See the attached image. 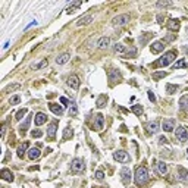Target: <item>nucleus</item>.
<instances>
[{"instance_id":"nucleus-36","label":"nucleus","mask_w":188,"mask_h":188,"mask_svg":"<svg viewBox=\"0 0 188 188\" xmlns=\"http://www.w3.org/2000/svg\"><path fill=\"white\" fill-rule=\"evenodd\" d=\"M177 90H178V85H172V84H168V85H166V93H168V94H173Z\"/></svg>"},{"instance_id":"nucleus-24","label":"nucleus","mask_w":188,"mask_h":188,"mask_svg":"<svg viewBox=\"0 0 188 188\" xmlns=\"http://www.w3.org/2000/svg\"><path fill=\"white\" fill-rule=\"evenodd\" d=\"M27 150H28V143H22V144L18 146L16 153H18L19 157H24V154H25V152H27Z\"/></svg>"},{"instance_id":"nucleus-34","label":"nucleus","mask_w":188,"mask_h":188,"mask_svg":"<svg viewBox=\"0 0 188 188\" xmlns=\"http://www.w3.org/2000/svg\"><path fill=\"white\" fill-rule=\"evenodd\" d=\"M72 135H73V131H72V128L66 127V128H65V131H63V140H68V138H71Z\"/></svg>"},{"instance_id":"nucleus-16","label":"nucleus","mask_w":188,"mask_h":188,"mask_svg":"<svg viewBox=\"0 0 188 188\" xmlns=\"http://www.w3.org/2000/svg\"><path fill=\"white\" fill-rule=\"evenodd\" d=\"M34 122H35V125L37 127H40V125H43V123H46L47 122V116L44 115V113H37L35 115V118H34Z\"/></svg>"},{"instance_id":"nucleus-22","label":"nucleus","mask_w":188,"mask_h":188,"mask_svg":"<svg viewBox=\"0 0 188 188\" xmlns=\"http://www.w3.org/2000/svg\"><path fill=\"white\" fill-rule=\"evenodd\" d=\"M38 157H40V150H38V148L32 147V148H30V150H28V159L35 160V159H38Z\"/></svg>"},{"instance_id":"nucleus-32","label":"nucleus","mask_w":188,"mask_h":188,"mask_svg":"<svg viewBox=\"0 0 188 188\" xmlns=\"http://www.w3.org/2000/svg\"><path fill=\"white\" fill-rule=\"evenodd\" d=\"M131 110L134 112L137 116H141V113H143V106H141V104H134V106L131 107Z\"/></svg>"},{"instance_id":"nucleus-29","label":"nucleus","mask_w":188,"mask_h":188,"mask_svg":"<svg viewBox=\"0 0 188 188\" xmlns=\"http://www.w3.org/2000/svg\"><path fill=\"white\" fill-rule=\"evenodd\" d=\"M157 169H159V173H160V175L168 173V166H166L165 162H159V163H157Z\"/></svg>"},{"instance_id":"nucleus-3","label":"nucleus","mask_w":188,"mask_h":188,"mask_svg":"<svg viewBox=\"0 0 188 188\" xmlns=\"http://www.w3.org/2000/svg\"><path fill=\"white\" fill-rule=\"evenodd\" d=\"M113 159L121 162V163H128V162H129V154L127 152H123V150H118V152L113 153Z\"/></svg>"},{"instance_id":"nucleus-14","label":"nucleus","mask_w":188,"mask_h":188,"mask_svg":"<svg viewBox=\"0 0 188 188\" xmlns=\"http://www.w3.org/2000/svg\"><path fill=\"white\" fill-rule=\"evenodd\" d=\"M121 80V73L118 72V71H115V69H112L110 72H109V82L110 84H115V82H118Z\"/></svg>"},{"instance_id":"nucleus-21","label":"nucleus","mask_w":188,"mask_h":188,"mask_svg":"<svg viewBox=\"0 0 188 188\" xmlns=\"http://www.w3.org/2000/svg\"><path fill=\"white\" fill-rule=\"evenodd\" d=\"M97 46H98V49H107L110 46V38L109 37H102V38L98 40Z\"/></svg>"},{"instance_id":"nucleus-2","label":"nucleus","mask_w":188,"mask_h":188,"mask_svg":"<svg viewBox=\"0 0 188 188\" xmlns=\"http://www.w3.org/2000/svg\"><path fill=\"white\" fill-rule=\"evenodd\" d=\"M175 59H177V53H175V52H168V53H165L163 56L156 62L154 66H168V65L172 63Z\"/></svg>"},{"instance_id":"nucleus-11","label":"nucleus","mask_w":188,"mask_h":188,"mask_svg":"<svg viewBox=\"0 0 188 188\" xmlns=\"http://www.w3.org/2000/svg\"><path fill=\"white\" fill-rule=\"evenodd\" d=\"M162 128H163L165 132L173 131V128H175V121H173V119H165L163 123H162Z\"/></svg>"},{"instance_id":"nucleus-19","label":"nucleus","mask_w":188,"mask_h":188,"mask_svg":"<svg viewBox=\"0 0 188 188\" xmlns=\"http://www.w3.org/2000/svg\"><path fill=\"white\" fill-rule=\"evenodd\" d=\"M49 107H50V110H52L55 115H57V116L63 115V107H62V106H59V104H56V103H50Z\"/></svg>"},{"instance_id":"nucleus-49","label":"nucleus","mask_w":188,"mask_h":188,"mask_svg":"<svg viewBox=\"0 0 188 188\" xmlns=\"http://www.w3.org/2000/svg\"><path fill=\"white\" fill-rule=\"evenodd\" d=\"M187 156H188V150H187Z\"/></svg>"},{"instance_id":"nucleus-33","label":"nucleus","mask_w":188,"mask_h":188,"mask_svg":"<svg viewBox=\"0 0 188 188\" xmlns=\"http://www.w3.org/2000/svg\"><path fill=\"white\" fill-rule=\"evenodd\" d=\"M71 107H69V115L71 116H77V113H78V109H77V104H75L73 102H71V104H69Z\"/></svg>"},{"instance_id":"nucleus-43","label":"nucleus","mask_w":188,"mask_h":188,"mask_svg":"<svg viewBox=\"0 0 188 188\" xmlns=\"http://www.w3.org/2000/svg\"><path fill=\"white\" fill-rule=\"evenodd\" d=\"M147 94H148V98H150V102H153V103H156V96H154V93H153L152 90H150V91H148Z\"/></svg>"},{"instance_id":"nucleus-38","label":"nucleus","mask_w":188,"mask_h":188,"mask_svg":"<svg viewBox=\"0 0 188 188\" xmlns=\"http://www.w3.org/2000/svg\"><path fill=\"white\" fill-rule=\"evenodd\" d=\"M27 112H28L27 109H21V110L18 112V113H16V116H15V119H16V121H21V119H22V118H24L25 115H27Z\"/></svg>"},{"instance_id":"nucleus-35","label":"nucleus","mask_w":188,"mask_h":188,"mask_svg":"<svg viewBox=\"0 0 188 188\" xmlns=\"http://www.w3.org/2000/svg\"><path fill=\"white\" fill-rule=\"evenodd\" d=\"M16 88H19V84L16 82V84H9L6 88L3 90V93H9V91H13V90H16Z\"/></svg>"},{"instance_id":"nucleus-40","label":"nucleus","mask_w":188,"mask_h":188,"mask_svg":"<svg viewBox=\"0 0 188 188\" xmlns=\"http://www.w3.org/2000/svg\"><path fill=\"white\" fill-rule=\"evenodd\" d=\"M172 5H173L172 2H157V3H156L157 7H169V6H172Z\"/></svg>"},{"instance_id":"nucleus-27","label":"nucleus","mask_w":188,"mask_h":188,"mask_svg":"<svg viewBox=\"0 0 188 188\" xmlns=\"http://www.w3.org/2000/svg\"><path fill=\"white\" fill-rule=\"evenodd\" d=\"M81 5H82L81 2H73V3H71V5H69V7L66 9V13H73V12L77 10V9H80V6H81Z\"/></svg>"},{"instance_id":"nucleus-37","label":"nucleus","mask_w":188,"mask_h":188,"mask_svg":"<svg viewBox=\"0 0 188 188\" xmlns=\"http://www.w3.org/2000/svg\"><path fill=\"white\" fill-rule=\"evenodd\" d=\"M115 52L116 53H125L127 52V47H125L123 44H115Z\"/></svg>"},{"instance_id":"nucleus-28","label":"nucleus","mask_w":188,"mask_h":188,"mask_svg":"<svg viewBox=\"0 0 188 188\" xmlns=\"http://www.w3.org/2000/svg\"><path fill=\"white\" fill-rule=\"evenodd\" d=\"M168 75V72H165V71H157V72H153V80L154 81H159V80H162V78H165Z\"/></svg>"},{"instance_id":"nucleus-23","label":"nucleus","mask_w":188,"mask_h":188,"mask_svg":"<svg viewBox=\"0 0 188 188\" xmlns=\"http://www.w3.org/2000/svg\"><path fill=\"white\" fill-rule=\"evenodd\" d=\"M30 123H31V115L28 116V118H25V122L19 127V131H21V134H25L28 131V128H30Z\"/></svg>"},{"instance_id":"nucleus-10","label":"nucleus","mask_w":188,"mask_h":188,"mask_svg":"<svg viewBox=\"0 0 188 188\" xmlns=\"http://www.w3.org/2000/svg\"><path fill=\"white\" fill-rule=\"evenodd\" d=\"M104 127V116L102 113L96 115V125H94V129L96 131H102Z\"/></svg>"},{"instance_id":"nucleus-39","label":"nucleus","mask_w":188,"mask_h":188,"mask_svg":"<svg viewBox=\"0 0 188 188\" xmlns=\"http://www.w3.org/2000/svg\"><path fill=\"white\" fill-rule=\"evenodd\" d=\"M21 102V97L19 96H13V97H12L10 100H9V103L12 104V106H15V104H18Z\"/></svg>"},{"instance_id":"nucleus-26","label":"nucleus","mask_w":188,"mask_h":188,"mask_svg":"<svg viewBox=\"0 0 188 188\" xmlns=\"http://www.w3.org/2000/svg\"><path fill=\"white\" fill-rule=\"evenodd\" d=\"M47 65V59H43L41 62H37V63H31V69H35V71H38V69H41V68H44Z\"/></svg>"},{"instance_id":"nucleus-45","label":"nucleus","mask_w":188,"mask_h":188,"mask_svg":"<svg viewBox=\"0 0 188 188\" xmlns=\"http://www.w3.org/2000/svg\"><path fill=\"white\" fill-rule=\"evenodd\" d=\"M168 143V138H166V137H160V138H159V144L162 146V144H166Z\"/></svg>"},{"instance_id":"nucleus-13","label":"nucleus","mask_w":188,"mask_h":188,"mask_svg":"<svg viewBox=\"0 0 188 188\" xmlns=\"http://www.w3.org/2000/svg\"><path fill=\"white\" fill-rule=\"evenodd\" d=\"M91 22H93V15H85V16L80 18L75 25H77V27H82V25H88Z\"/></svg>"},{"instance_id":"nucleus-7","label":"nucleus","mask_w":188,"mask_h":188,"mask_svg":"<svg viewBox=\"0 0 188 188\" xmlns=\"http://www.w3.org/2000/svg\"><path fill=\"white\" fill-rule=\"evenodd\" d=\"M175 137H177L181 143H185L188 140V132H187V129L184 127H178L177 131H175Z\"/></svg>"},{"instance_id":"nucleus-48","label":"nucleus","mask_w":188,"mask_h":188,"mask_svg":"<svg viewBox=\"0 0 188 188\" xmlns=\"http://www.w3.org/2000/svg\"><path fill=\"white\" fill-rule=\"evenodd\" d=\"M162 21H163V16L159 15V16H157V22H162Z\"/></svg>"},{"instance_id":"nucleus-41","label":"nucleus","mask_w":188,"mask_h":188,"mask_svg":"<svg viewBox=\"0 0 188 188\" xmlns=\"http://www.w3.org/2000/svg\"><path fill=\"white\" fill-rule=\"evenodd\" d=\"M94 177H96L97 181H103V179H104V173H103V170H97Z\"/></svg>"},{"instance_id":"nucleus-15","label":"nucleus","mask_w":188,"mask_h":188,"mask_svg":"<svg viewBox=\"0 0 188 188\" xmlns=\"http://www.w3.org/2000/svg\"><path fill=\"white\" fill-rule=\"evenodd\" d=\"M159 122L157 121H152V122H148V125H147V129H148V134H156V132H159Z\"/></svg>"},{"instance_id":"nucleus-42","label":"nucleus","mask_w":188,"mask_h":188,"mask_svg":"<svg viewBox=\"0 0 188 188\" xmlns=\"http://www.w3.org/2000/svg\"><path fill=\"white\" fill-rule=\"evenodd\" d=\"M31 135L34 137V138H40V137L43 135V132L40 129H34V131H31Z\"/></svg>"},{"instance_id":"nucleus-6","label":"nucleus","mask_w":188,"mask_h":188,"mask_svg":"<svg viewBox=\"0 0 188 188\" xmlns=\"http://www.w3.org/2000/svg\"><path fill=\"white\" fill-rule=\"evenodd\" d=\"M131 178H132V173L129 170V168H122L121 169V181L125 184V185H128L131 182Z\"/></svg>"},{"instance_id":"nucleus-25","label":"nucleus","mask_w":188,"mask_h":188,"mask_svg":"<svg viewBox=\"0 0 188 188\" xmlns=\"http://www.w3.org/2000/svg\"><path fill=\"white\" fill-rule=\"evenodd\" d=\"M106 103H107V96L102 94V96H98L97 102H96V106H97V107H104Z\"/></svg>"},{"instance_id":"nucleus-31","label":"nucleus","mask_w":188,"mask_h":188,"mask_svg":"<svg viewBox=\"0 0 188 188\" xmlns=\"http://www.w3.org/2000/svg\"><path fill=\"white\" fill-rule=\"evenodd\" d=\"M172 68H173V69H181V68H187V62H185L184 59H179V60H177V62H175Z\"/></svg>"},{"instance_id":"nucleus-8","label":"nucleus","mask_w":188,"mask_h":188,"mask_svg":"<svg viewBox=\"0 0 188 188\" xmlns=\"http://www.w3.org/2000/svg\"><path fill=\"white\" fill-rule=\"evenodd\" d=\"M66 82H68V85L71 87V88H73V90H78L80 88V78L77 77V75H71V77L66 80Z\"/></svg>"},{"instance_id":"nucleus-44","label":"nucleus","mask_w":188,"mask_h":188,"mask_svg":"<svg viewBox=\"0 0 188 188\" xmlns=\"http://www.w3.org/2000/svg\"><path fill=\"white\" fill-rule=\"evenodd\" d=\"M59 100H60V103H62V104H65V106H66V104H71V102H69L68 98H65V97H60Z\"/></svg>"},{"instance_id":"nucleus-5","label":"nucleus","mask_w":188,"mask_h":188,"mask_svg":"<svg viewBox=\"0 0 188 188\" xmlns=\"http://www.w3.org/2000/svg\"><path fill=\"white\" fill-rule=\"evenodd\" d=\"M129 22V15L128 13H122V15H118V16H115L113 18V21H112V24L113 25H127Z\"/></svg>"},{"instance_id":"nucleus-50","label":"nucleus","mask_w":188,"mask_h":188,"mask_svg":"<svg viewBox=\"0 0 188 188\" xmlns=\"http://www.w3.org/2000/svg\"><path fill=\"white\" fill-rule=\"evenodd\" d=\"M2 188H5V187H2Z\"/></svg>"},{"instance_id":"nucleus-47","label":"nucleus","mask_w":188,"mask_h":188,"mask_svg":"<svg viewBox=\"0 0 188 188\" xmlns=\"http://www.w3.org/2000/svg\"><path fill=\"white\" fill-rule=\"evenodd\" d=\"M34 25H37V21H32L30 25H28V27H25V30H28V28H31V27H34Z\"/></svg>"},{"instance_id":"nucleus-9","label":"nucleus","mask_w":188,"mask_h":188,"mask_svg":"<svg viewBox=\"0 0 188 188\" xmlns=\"http://www.w3.org/2000/svg\"><path fill=\"white\" fill-rule=\"evenodd\" d=\"M150 50H152V53L156 55V53H162L165 50V44L162 43V41H154L152 44V47H150Z\"/></svg>"},{"instance_id":"nucleus-46","label":"nucleus","mask_w":188,"mask_h":188,"mask_svg":"<svg viewBox=\"0 0 188 188\" xmlns=\"http://www.w3.org/2000/svg\"><path fill=\"white\" fill-rule=\"evenodd\" d=\"M135 55H137V50H135V49H134V50H131L129 53H127V56H135Z\"/></svg>"},{"instance_id":"nucleus-18","label":"nucleus","mask_w":188,"mask_h":188,"mask_svg":"<svg viewBox=\"0 0 188 188\" xmlns=\"http://www.w3.org/2000/svg\"><path fill=\"white\" fill-rule=\"evenodd\" d=\"M166 27L170 31H178L179 30V21L178 19H169V22L166 24Z\"/></svg>"},{"instance_id":"nucleus-12","label":"nucleus","mask_w":188,"mask_h":188,"mask_svg":"<svg viewBox=\"0 0 188 188\" xmlns=\"http://www.w3.org/2000/svg\"><path fill=\"white\" fill-rule=\"evenodd\" d=\"M56 131H57V123L56 122H52L47 127V137L50 140H53L55 137H56Z\"/></svg>"},{"instance_id":"nucleus-4","label":"nucleus","mask_w":188,"mask_h":188,"mask_svg":"<svg viewBox=\"0 0 188 188\" xmlns=\"http://www.w3.org/2000/svg\"><path fill=\"white\" fill-rule=\"evenodd\" d=\"M84 160L82 159H73L72 160V163H71V169L75 172V173H80L84 170Z\"/></svg>"},{"instance_id":"nucleus-30","label":"nucleus","mask_w":188,"mask_h":188,"mask_svg":"<svg viewBox=\"0 0 188 188\" xmlns=\"http://www.w3.org/2000/svg\"><path fill=\"white\" fill-rule=\"evenodd\" d=\"M187 106H188V96H182V97L179 98V109H181V110H185Z\"/></svg>"},{"instance_id":"nucleus-1","label":"nucleus","mask_w":188,"mask_h":188,"mask_svg":"<svg viewBox=\"0 0 188 188\" xmlns=\"http://www.w3.org/2000/svg\"><path fill=\"white\" fill-rule=\"evenodd\" d=\"M148 170H147V168L146 166H138L135 169V175H134V181H135V184L138 185V187H141V185H144L147 181H148Z\"/></svg>"},{"instance_id":"nucleus-20","label":"nucleus","mask_w":188,"mask_h":188,"mask_svg":"<svg viewBox=\"0 0 188 188\" xmlns=\"http://www.w3.org/2000/svg\"><path fill=\"white\" fill-rule=\"evenodd\" d=\"M69 59H71V55L69 53H63V55H60V56L56 57V63L57 65H65L66 62H69Z\"/></svg>"},{"instance_id":"nucleus-17","label":"nucleus","mask_w":188,"mask_h":188,"mask_svg":"<svg viewBox=\"0 0 188 188\" xmlns=\"http://www.w3.org/2000/svg\"><path fill=\"white\" fill-rule=\"evenodd\" d=\"M0 175H2V179H5V181H7V182L13 181V173H12L9 169H2Z\"/></svg>"}]
</instances>
